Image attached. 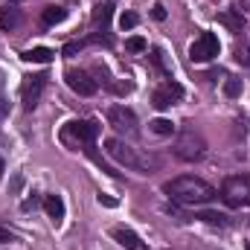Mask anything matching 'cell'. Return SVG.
I'll return each instance as SVG.
<instances>
[{
  "label": "cell",
  "instance_id": "cell-3",
  "mask_svg": "<svg viewBox=\"0 0 250 250\" xmlns=\"http://www.w3.org/2000/svg\"><path fill=\"white\" fill-rule=\"evenodd\" d=\"M96 137H99V125L93 123V120H73V123H67L62 128V143L64 146L82 148V151H87V154H90Z\"/></svg>",
  "mask_w": 250,
  "mask_h": 250
},
{
  "label": "cell",
  "instance_id": "cell-20",
  "mask_svg": "<svg viewBox=\"0 0 250 250\" xmlns=\"http://www.w3.org/2000/svg\"><path fill=\"white\" fill-rule=\"evenodd\" d=\"M242 87H245V84H242V79H227V82H224V93H227L230 99L242 96Z\"/></svg>",
  "mask_w": 250,
  "mask_h": 250
},
{
  "label": "cell",
  "instance_id": "cell-10",
  "mask_svg": "<svg viewBox=\"0 0 250 250\" xmlns=\"http://www.w3.org/2000/svg\"><path fill=\"white\" fill-rule=\"evenodd\" d=\"M67 84H70V90H76L79 96H93L96 87H99V82H96L90 73H84V70H67Z\"/></svg>",
  "mask_w": 250,
  "mask_h": 250
},
{
  "label": "cell",
  "instance_id": "cell-16",
  "mask_svg": "<svg viewBox=\"0 0 250 250\" xmlns=\"http://www.w3.org/2000/svg\"><path fill=\"white\" fill-rule=\"evenodd\" d=\"M111 15H114V3H111V0H105V3H99V6L93 9V23L105 29V26L111 23Z\"/></svg>",
  "mask_w": 250,
  "mask_h": 250
},
{
  "label": "cell",
  "instance_id": "cell-22",
  "mask_svg": "<svg viewBox=\"0 0 250 250\" xmlns=\"http://www.w3.org/2000/svg\"><path fill=\"white\" fill-rule=\"evenodd\" d=\"M233 56H236V62L242 64V67H250V47L248 44H239V47L233 50Z\"/></svg>",
  "mask_w": 250,
  "mask_h": 250
},
{
  "label": "cell",
  "instance_id": "cell-11",
  "mask_svg": "<svg viewBox=\"0 0 250 250\" xmlns=\"http://www.w3.org/2000/svg\"><path fill=\"white\" fill-rule=\"evenodd\" d=\"M111 236H114L125 250H148V245H146L134 230H128V227H114V230H111Z\"/></svg>",
  "mask_w": 250,
  "mask_h": 250
},
{
  "label": "cell",
  "instance_id": "cell-18",
  "mask_svg": "<svg viewBox=\"0 0 250 250\" xmlns=\"http://www.w3.org/2000/svg\"><path fill=\"white\" fill-rule=\"evenodd\" d=\"M64 18H67V9H64V6H47V9L41 12V21H44L47 26H56V23H62Z\"/></svg>",
  "mask_w": 250,
  "mask_h": 250
},
{
  "label": "cell",
  "instance_id": "cell-27",
  "mask_svg": "<svg viewBox=\"0 0 250 250\" xmlns=\"http://www.w3.org/2000/svg\"><path fill=\"white\" fill-rule=\"evenodd\" d=\"M154 18L163 21V18H166V9H163V6H154Z\"/></svg>",
  "mask_w": 250,
  "mask_h": 250
},
{
  "label": "cell",
  "instance_id": "cell-7",
  "mask_svg": "<svg viewBox=\"0 0 250 250\" xmlns=\"http://www.w3.org/2000/svg\"><path fill=\"white\" fill-rule=\"evenodd\" d=\"M184 96V87L175 82V79H166L157 90H154V96H151V105L157 108V111H166V108H172L178 99Z\"/></svg>",
  "mask_w": 250,
  "mask_h": 250
},
{
  "label": "cell",
  "instance_id": "cell-26",
  "mask_svg": "<svg viewBox=\"0 0 250 250\" xmlns=\"http://www.w3.org/2000/svg\"><path fill=\"white\" fill-rule=\"evenodd\" d=\"M6 242H12V233L6 227H0V245H6Z\"/></svg>",
  "mask_w": 250,
  "mask_h": 250
},
{
  "label": "cell",
  "instance_id": "cell-5",
  "mask_svg": "<svg viewBox=\"0 0 250 250\" xmlns=\"http://www.w3.org/2000/svg\"><path fill=\"white\" fill-rule=\"evenodd\" d=\"M221 198L227 201V207H248L250 204V178L248 175H233L224 181Z\"/></svg>",
  "mask_w": 250,
  "mask_h": 250
},
{
  "label": "cell",
  "instance_id": "cell-24",
  "mask_svg": "<svg viewBox=\"0 0 250 250\" xmlns=\"http://www.w3.org/2000/svg\"><path fill=\"white\" fill-rule=\"evenodd\" d=\"M82 47H84V41H73V44H67V47H64V56H73V53H79Z\"/></svg>",
  "mask_w": 250,
  "mask_h": 250
},
{
  "label": "cell",
  "instance_id": "cell-30",
  "mask_svg": "<svg viewBox=\"0 0 250 250\" xmlns=\"http://www.w3.org/2000/svg\"><path fill=\"white\" fill-rule=\"evenodd\" d=\"M242 9H250V0H242Z\"/></svg>",
  "mask_w": 250,
  "mask_h": 250
},
{
  "label": "cell",
  "instance_id": "cell-8",
  "mask_svg": "<svg viewBox=\"0 0 250 250\" xmlns=\"http://www.w3.org/2000/svg\"><path fill=\"white\" fill-rule=\"evenodd\" d=\"M47 73H35V76H29L26 79V84H23V108L26 111H32L38 102H41V93H44V87H47Z\"/></svg>",
  "mask_w": 250,
  "mask_h": 250
},
{
  "label": "cell",
  "instance_id": "cell-6",
  "mask_svg": "<svg viewBox=\"0 0 250 250\" xmlns=\"http://www.w3.org/2000/svg\"><path fill=\"white\" fill-rule=\"evenodd\" d=\"M218 50H221L218 38H215L212 32H201V35L195 38V44L189 47V59H192V62H198V64L212 62V59L218 56Z\"/></svg>",
  "mask_w": 250,
  "mask_h": 250
},
{
  "label": "cell",
  "instance_id": "cell-14",
  "mask_svg": "<svg viewBox=\"0 0 250 250\" xmlns=\"http://www.w3.org/2000/svg\"><path fill=\"white\" fill-rule=\"evenodd\" d=\"M44 209H47V215H50L56 224H62V218H64V201H62V195H47V198H44Z\"/></svg>",
  "mask_w": 250,
  "mask_h": 250
},
{
  "label": "cell",
  "instance_id": "cell-17",
  "mask_svg": "<svg viewBox=\"0 0 250 250\" xmlns=\"http://www.w3.org/2000/svg\"><path fill=\"white\" fill-rule=\"evenodd\" d=\"M148 131L157 134V137H172V134L178 131V125L172 123V120H163V117H160V120H151V123H148Z\"/></svg>",
  "mask_w": 250,
  "mask_h": 250
},
{
  "label": "cell",
  "instance_id": "cell-2",
  "mask_svg": "<svg viewBox=\"0 0 250 250\" xmlns=\"http://www.w3.org/2000/svg\"><path fill=\"white\" fill-rule=\"evenodd\" d=\"M105 151H108L117 163H123V166L134 169V172H143V175H151V172H157V169H160V160H157V157H151V154H143V151L131 148V146H128L125 140H120V137L105 140Z\"/></svg>",
  "mask_w": 250,
  "mask_h": 250
},
{
  "label": "cell",
  "instance_id": "cell-25",
  "mask_svg": "<svg viewBox=\"0 0 250 250\" xmlns=\"http://www.w3.org/2000/svg\"><path fill=\"white\" fill-rule=\"evenodd\" d=\"M6 111H9V102H6V96H3V93H0V120H3V117H6Z\"/></svg>",
  "mask_w": 250,
  "mask_h": 250
},
{
  "label": "cell",
  "instance_id": "cell-19",
  "mask_svg": "<svg viewBox=\"0 0 250 250\" xmlns=\"http://www.w3.org/2000/svg\"><path fill=\"white\" fill-rule=\"evenodd\" d=\"M195 218H201V221H207V224H215V227H227V224H230L224 212H198Z\"/></svg>",
  "mask_w": 250,
  "mask_h": 250
},
{
  "label": "cell",
  "instance_id": "cell-13",
  "mask_svg": "<svg viewBox=\"0 0 250 250\" xmlns=\"http://www.w3.org/2000/svg\"><path fill=\"white\" fill-rule=\"evenodd\" d=\"M18 26H21V9L3 6V9H0V29H3V32H12V29H18Z\"/></svg>",
  "mask_w": 250,
  "mask_h": 250
},
{
  "label": "cell",
  "instance_id": "cell-15",
  "mask_svg": "<svg viewBox=\"0 0 250 250\" xmlns=\"http://www.w3.org/2000/svg\"><path fill=\"white\" fill-rule=\"evenodd\" d=\"M53 56H56V53H53V50H47V47H32V50H26L21 59H23V62H29V64H50V62H53Z\"/></svg>",
  "mask_w": 250,
  "mask_h": 250
},
{
  "label": "cell",
  "instance_id": "cell-31",
  "mask_svg": "<svg viewBox=\"0 0 250 250\" xmlns=\"http://www.w3.org/2000/svg\"><path fill=\"white\" fill-rule=\"evenodd\" d=\"M9 3H18V0H9Z\"/></svg>",
  "mask_w": 250,
  "mask_h": 250
},
{
  "label": "cell",
  "instance_id": "cell-12",
  "mask_svg": "<svg viewBox=\"0 0 250 250\" xmlns=\"http://www.w3.org/2000/svg\"><path fill=\"white\" fill-rule=\"evenodd\" d=\"M218 23H224L230 32H242L245 29V15H242V9H224L218 15Z\"/></svg>",
  "mask_w": 250,
  "mask_h": 250
},
{
  "label": "cell",
  "instance_id": "cell-23",
  "mask_svg": "<svg viewBox=\"0 0 250 250\" xmlns=\"http://www.w3.org/2000/svg\"><path fill=\"white\" fill-rule=\"evenodd\" d=\"M137 21H140V18H137L134 12H125L123 18H120V26H123V29H134V26H137Z\"/></svg>",
  "mask_w": 250,
  "mask_h": 250
},
{
  "label": "cell",
  "instance_id": "cell-9",
  "mask_svg": "<svg viewBox=\"0 0 250 250\" xmlns=\"http://www.w3.org/2000/svg\"><path fill=\"white\" fill-rule=\"evenodd\" d=\"M108 123L114 125L120 134H137V117H134V111L125 108V105H114V108L108 111Z\"/></svg>",
  "mask_w": 250,
  "mask_h": 250
},
{
  "label": "cell",
  "instance_id": "cell-4",
  "mask_svg": "<svg viewBox=\"0 0 250 250\" xmlns=\"http://www.w3.org/2000/svg\"><path fill=\"white\" fill-rule=\"evenodd\" d=\"M175 154L181 160H187V163H195V160H201L207 154V140L195 128H184L178 134V140H175Z\"/></svg>",
  "mask_w": 250,
  "mask_h": 250
},
{
  "label": "cell",
  "instance_id": "cell-29",
  "mask_svg": "<svg viewBox=\"0 0 250 250\" xmlns=\"http://www.w3.org/2000/svg\"><path fill=\"white\" fill-rule=\"evenodd\" d=\"M3 172H6V163H3V157H0V175H3Z\"/></svg>",
  "mask_w": 250,
  "mask_h": 250
},
{
  "label": "cell",
  "instance_id": "cell-21",
  "mask_svg": "<svg viewBox=\"0 0 250 250\" xmlns=\"http://www.w3.org/2000/svg\"><path fill=\"white\" fill-rule=\"evenodd\" d=\"M146 47H148V44H146V38H140V35H134V38L125 41V50H128V53H146Z\"/></svg>",
  "mask_w": 250,
  "mask_h": 250
},
{
  "label": "cell",
  "instance_id": "cell-28",
  "mask_svg": "<svg viewBox=\"0 0 250 250\" xmlns=\"http://www.w3.org/2000/svg\"><path fill=\"white\" fill-rule=\"evenodd\" d=\"M99 204H105V207H114L117 201H114V198H108V195H99Z\"/></svg>",
  "mask_w": 250,
  "mask_h": 250
},
{
  "label": "cell",
  "instance_id": "cell-1",
  "mask_svg": "<svg viewBox=\"0 0 250 250\" xmlns=\"http://www.w3.org/2000/svg\"><path fill=\"white\" fill-rule=\"evenodd\" d=\"M163 192L172 198V201H178V204H187V207H195V204H209L218 192L212 184H207V181H201V178H195V175H184V178H175V181H169Z\"/></svg>",
  "mask_w": 250,
  "mask_h": 250
}]
</instances>
